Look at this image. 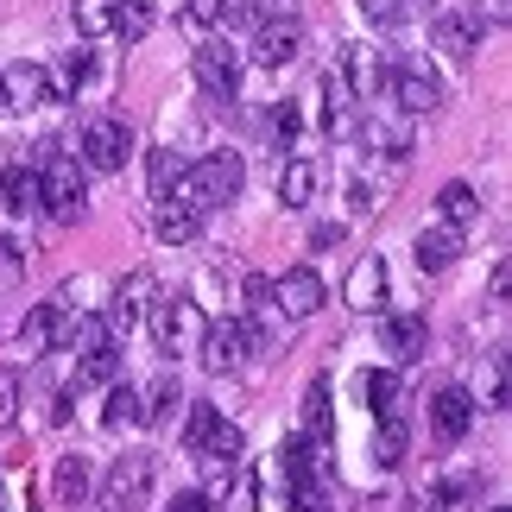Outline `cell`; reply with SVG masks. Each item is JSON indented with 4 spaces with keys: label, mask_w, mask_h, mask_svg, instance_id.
<instances>
[{
    "label": "cell",
    "mask_w": 512,
    "mask_h": 512,
    "mask_svg": "<svg viewBox=\"0 0 512 512\" xmlns=\"http://www.w3.org/2000/svg\"><path fill=\"white\" fill-rule=\"evenodd\" d=\"M13 418H19V373L0 367V430H13Z\"/></svg>",
    "instance_id": "ee69618b"
},
{
    "label": "cell",
    "mask_w": 512,
    "mask_h": 512,
    "mask_svg": "<svg viewBox=\"0 0 512 512\" xmlns=\"http://www.w3.org/2000/svg\"><path fill=\"white\" fill-rule=\"evenodd\" d=\"M310 196H317V165H310V159H285L279 165V203L285 209H310Z\"/></svg>",
    "instance_id": "d4e9b609"
},
{
    "label": "cell",
    "mask_w": 512,
    "mask_h": 512,
    "mask_svg": "<svg viewBox=\"0 0 512 512\" xmlns=\"http://www.w3.org/2000/svg\"><path fill=\"white\" fill-rule=\"evenodd\" d=\"M310 247H317V253L342 247V222H317V228H310Z\"/></svg>",
    "instance_id": "c3c4849f"
},
{
    "label": "cell",
    "mask_w": 512,
    "mask_h": 512,
    "mask_svg": "<svg viewBox=\"0 0 512 512\" xmlns=\"http://www.w3.org/2000/svg\"><path fill=\"white\" fill-rule=\"evenodd\" d=\"M241 449H247V437H241L228 418H215V430L203 437V449H196V462H203L209 481H228L234 468H241Z\"/></svg>",
    "instance_id": "5bb4252c"
},
{
    "label": "cell",
    "mask_w": 512,
    "mask_h": 512,
    "mask_svg": "<svg viewBox=\"0 0 512 512\" xmlns=\"http://www.w3.org/2000/svg\"><path fill=\"white\" fill-rule=\"evenodd\" d=\"M506 285H512V279H506V266H494V310H506Z\"/></svg>",
    "instance_id": "f5cc1de1"
},
{
    "label": "cell",
    "mask_w": 512,
    "mask_h": 512,
    "mask_svg": "<svg viewBox=\"0 0 512 512\" xmlns=\"http://www.w3.org/2000/svg\"><path fill=\"white\" fill-rule=\"evenodd\" d=\"M411 449V430H405V411H392V418H380V437H373V462L380 468H399Z\"/></svg>",
    "instance_id": "4316f807"
},
{
    "label": "cell",
    "mask_w": 512,
    "mask_h": 512,
    "mask_svg": "<svg viewBox=\"0 0 512 512\" xmlns=\"http://www.w3.org/2000/svg\"><path fill=\"white\" fill-rule=\"evenodd\" d=\"M215 26H222V32L260 26V0H222V7H215Z\"/></svg>",
    "instance_id": "ab89813d"
},
{
    "label": "cell",
    "mask_w": 512,
    "mask_h": 512,
    "mask_svg": "<svg viewBox=\"0 0 512 512\" xmlns=\"http://www.w3.org/2000/svg\"><path fill=\"white\" fill-rule=\"evenodd\" d=\"M386 95L399 102V114H437L443 108V83L424 64H399L386 76Z\"/></svg>",
    "instance_id": "8fae6325"
},
{
    "label": "cell",
    "mask_w": 512,
    "mask_h": 512,
    "mask_svg": "<svg viewBox=\"0 0 512 512\" xmlns=\"http://www.w3.org/2000/svg\"><path fill=\"white\" fill-rule=\"evenodd\" d=\"M184 411V392H177V373H165L152 392H140V424H177Z\"/></svg>",
    "instance_id": "484cf974"
},
{
    "label": "cell",
    "mask_w": 512,
    "mask_h": 512,
    "mask_svg": "<svg viewBox=\"0 0 512 512\" xmlns=\"http://www.w3.org/2000/svg\"><path fill=\"white\" fill-rule=\"evenodd\" d=\"M215 418H222V411H215L209 399H190V405H184V449H190V456L203 449V437L215 430Z\"/></svg>",
    "instance_id": "d590c367"
},
{
    "label": "cell",
    "mask_w": 512,
    "mask_h": 512,
    "mask_svg": "<svg viewBox=\"0 0 512 512\" xmlns=\"http://www.w3.org/2000/svg\"><path fill=\"white\" fill-rule=\"evenodd\" d=\"M298 430H304L310 443H329V380H323V373L304 386V424Z\"/></svg>",
    "instance_id": "83f0119b"
},
{
    "label": "cell",
    "mask_w": 512,
    "mask_h": 512,
    "mask_svg": "<svg viewBox=\"0 0 512 512\" xmlns=\"http://www.w3.org/2000/svg\"><path fill=\"white\" fill-rule=\"evenodd\" d=\"M367 405H373V418H392V411H399V373L392 367L367 373Z\"/></svg>",
    "instance_id": "836d02e7"
},
{
    "label": "cell",
    "mask_w": 512,
    "mask_h": 512,
    "mask_svg": "<svg viewBox=\"0 0 512 512\" xmlns=\"http://www.w3.org/2000/svg\"><path fill=\"white\" fill-rule=\"evenodd\" d=\"M51 336H57V304H32L26 323H19V336H13V361H38V354H51Z\"/></svg>",
    "instance_id": "d6986e66"
},
{
    "label": "cell",
    "mask_w": 512,
    "mask_h": 512,
    "mask_svg": "<svg viewBox=\"0 0 512 512\" xmlns=\"http://www.w3.org/2000/svg\"><path fill=\"white\" fill-rule=\"evenodd\" d=\"M367 146H386V159H411V127L405 121H367Z\"/></svg>",
    "instance_id": "d6a6232c"
},
{
    "label": "cell",
    "mask_w": 512,
    "mask_h": 512,
    "mask_svg": "<svg viewBox=\"0 0 512 512\" xmlns=\"http://www.w3.org/2000/svg\"><path fill=\"white\" fill-rule=\"evenodd\" d=\"M361 19L380 26V32H392V26H405V0H361Z\"/></svg>",
    "instance_id": "7bdbcfd3"
},
{
    "label": "cell",
    "mask_w": 512,
    "mask_h": 512,
    "mask_svg": "<svg viewBox=\"0 0 512 512\" xmlns=\"http://www.w3.org/2000/svg\"><path fill=\"white\" fill-rule=\"evenodd\" d=\"M51 102V70L45 64H0V114H32Z\"/></svg>",
    "instance_id": "ba28073f"
},
{
    "label": "cell",
    "mask_w": 512,
    "mask_h": 512,
    "mask_svg": "<svg viewBox=\"0 0 512 512\" xmlns=\"http://www.w3.org/2000/svg\"><path fill=\"white\" fill-rule=\"evenodd\" d=\"M247 184V165H241V152H203L196 165H184V177H177V190L171 196H184L190 209H215V203H234Z\"/></svg>",
    "instance_id": "6da1fadb"
},
{
    "label": "cell",
    "mask_w": 512,
    "mask_h": 512,
    "mask_svg": "<svg viewBox=\"0 0 512 512\" xmlns=\"http://www.w3.org/2000/svg\"><path fill=\"white\" fill-rule=\"evenodd\" d=\"M127 424H140V386L114 380L108 386V405H102V430H127Z\"/></svg>",
    "instance_id": "f1b7e54d"
},
{
    "label": "cell",
    "mask_w": 512,
    "mask_h": 512,
    "mask_svg": "<svg viewBox=\"0 0 512 512\" xmlns=\"http://www.w3.org/2000/svg\"><path fill=\"white\" fill-rule=\"evenodd\" d=\"M13 266H19V247L7 241V234H0V272H13Z\"/></svg>",
    "instance_id": "816d5d0a"
},
{
    "label": "cell",
    "mask_w": 512,
    "mask_h": 512,
    "mask_svg": "<svg viewBox=\"0 0 512 512\" xmlns=\"http://www.w3.org/2000/svg\"><path fill=\"white\" fill-rule=\"evenodd\" d=\"M291 512H336V500H329L323 475H317V481H298V487H291Z\"/></svg>",
    "instance_id": "b9f144b4"
},
{
    "label": "cell",
    "mask_w": 512,
    "mask_h": 512,
    "mask_svg": "<svg viewBox=\"0 0 512 512\" xmlns=\"http://www.w3.org/2000/svg\"><path fill=\"white\" fill-rule=\"evenodd\" d=\"M133 159V127L121 114H95L83 127V171H127Z\"/></svg>",
    "instance_id": "5b68a950"
},
{
    "label": "cell",
    "mask_w": 512,
    "mask_h": 512,
    "mask_svg": "<svg viewBox=\"0 0 512 512\" xmlns=\"http://www.w3.org/2000/svg\"><path fill=\"white\" fill-rule=\"evenodd\" d=\"M196 336H203V310L190 298H159L152 304V342H159V354H190Z\"/></svg>",
    "instance_id": "52a82bcc"
},
{
    "label": "cell",
    "mask_w": 512,
    "mask_h": 512,
    "mask_svg": "<svg viewBox=\"0 0 512 512\" xmlns=\"http://www.w3.org/2000/svg\"><path fill=\"white\" fill-rule=\"evenodd\" d=\"M146 32H152V7H146V0H114V38L140 45Z\"/></svg>",
    "instance_id": "4dcf8cb0"
},
{
    "label": "cell",
    "mask_w": 512,
    "mask_h": 512,
    "mask_svg": "<svg viewBox=\"0 0 512 512\" xmlns=\"http://www.w3.org/2000/svg\"><path fill=\"white\" fill-rule=\"evenodd\" d=\"M114 380H121V342H95V348H83V361H76V392L114 386Z\"/></svg>",
    "instance_id": "44dd1931"
},
{
    "label": "cell",
    "mask_w": 512,
    "mask_h": 512,
    "mask_svg": "<svg viewBox=\"0 0 512 512\" xmlns=\"http://www.w3.org/2000/svg\"><path fill=\"white\" fill-rule=\"evenodd\" d=\"M298 127H304V114L291 108V102H279V108L266 114V133H272V140H291V133H298Z\"/></svg>",
    "instance_id": "f6af8a7d"
},
{
    "label": "cell",
    "mask_w": 512,
    "mask_h": 512,
    "mask_svg": "<svg viewBox=\"0 0 512 512\" xmlns=\"http://www.w3.org/2000/svg\"><path fill=\"white\" fill-rule=\"evenodd\" d=\"M475 405L487 411H506V354H487V373H481V392H468Z\"/></svg>",
    "instance_id": "e575fe53"
},
{
    "label": "cell",
    "mask_w": 512,
    "mask_h": 512,
    "mask_svg": "<svg viewBox=\"0 0 512 512\" xmlns=\"http://www.w3.org/2000/svg\"><path fill=\"white\" fill-rule=\"evenodd\" d=\"M487 512H512V506H487Z\"/></svg>",
    "instance_id": "db71d44e"
},
{
    "label": "cell",
    "mask_w": 512,
    "mask_h": 512,
    "mask_svg": "<svg viewBox=\"0 0 512 512\" xmlns=\"http://www.w3.org/2000/svg\"><path fill=\"white\" fill-rule=\"evenodd\" d=\"M190 70H196V89L215 95V102H234V89H241V70H247V57L228 45V38H203L190 57Z\"/></svg>",
    "instance_id": "277c9868"
},
{
    "label": "cell",
    "mask_w": 512,
    "mask_h": 512,
    "mask_svg": "<svg viewBox=\"0 0 512 512\" xmlns=\"http://www.w3.org/2000/svg\"><path fill=\"white\" fill-rule=\"evenodd\" d=\"M38 209H45L57 228L83 222V209H89L83 165H76V159H45V165H38Z\"/></svg>",
    "instance_id": "7a4b0ae2"
},
{
    "label": "cell",
    "mask_w": 512,
    "mask_h": 512,
    "mask_svg": "<svg viewBox=\"0 0 512 512\" xmlns=\"http://www.w3.org/2000/svg\"><path fill=\"white\" fill-rule=\"evenodd\" d=\"M386 76H392V57L380 45H348L342 51V89L354 95V102H380Z\"/></svg>",
    "instance_id": "9c48e42d"
},
{
    "label": "cell",
    "mask_w": 512,
    "mask_h": 512,
    "mask_svg": "<svg viewBox=\"0 0 512 512\" xmlns=\"http://www.w3.org/2000/svg\"><path fill=\"white\" fill-rule=\"evenodd\" d=\"M196 354H203V367L209 373H234L247 361V329L241 317H228V323H203V336H196Z\"/></svg>",
    "instance_id": "7c38bea8"
},
{
    "label": "cell",
    "mask_w": 512,
    "mask_h": 512,
    "mask_svg": "<svg viewBox=\"0 0 512 512\" xmlns=\"http://www.w3.org/2000/svg\"><path fill=\"white\" fill-rule=\"evenodd\" d=\"M83 76H89V51H70L64 64H57V76H51V102L76 95V89H83Z\"/></svg>",
    "instance_id": "8d00e7d4"
},
{
    "label": "cell",
    "mask_w": 512,
    "mask_h": 512,
    "mask_svg": "<svg viewBox=\"0 0 512 512\" xmlns=\"http://www.w3.org/2000/svg\"><path fill=\"white\" fill-rule=\"evenodd\" d=\"M323 279H317V266H291V272H279L272 279V310H285L291 323H304V317H317L323 310Z\"/></svg>",
    "instance_id": "30bf717a"
},
{
    "label": "cell",
    "mask_w": 512,
    "mask_h": 512,
    "mask_svg": "<svg viewBox=\"0 0 512 512\" xmlns=\"http://www.w3.org/2000/svg\"><path fill=\"white\" fill-rule=\"evenodd\" d=\"M0 209H7V215H32L38 209V171L32 165H7V171H0Z\"/></svg>",
    "instance_id": "603a6c76"
},
{
    "label": "cell",
    "mask_w": 512,
    "mask_h": 512,
    "mask_svg": "<svg viewBox=\"0 0 512 512\" xmlns=\"http://www.w3.org/2000/svg\"><path fill=\"white\" fill-rule=\"evenodd\" d=\"M215 7H222V0H184V26L190 32H209L215 26Z\"/></svg>",
    "instance_id": "bcb514c9"
},
{
    "label": "cell",
    "mask_w": 512,
    "mask_h": 512,
    "mask_svg": "<svg viewBox=\"0 0 512 512\" xmlns=\"http://www.w3.org/2000/svg\"><path fill=\"white\" fill-rule=\"evenodd\" d=\"M411 512H424V506H411Z\"/></svg>",
    "instance_id": "11a10c76"
},
{
    "label": "cell",
    "mask_w": 512,
    "mask_h": 512,
    "mask_svg": "<svg viewBox=\"0 0 512 512\" xmlns=\"http://www.w3.org/2000/svg\"><path fill=\"white\" fill-rule=\"evenodd\" d=\"M247 310H272V279H266V272L247 279Z\"/></svg>",
    "instance_id": "7dc6e473"
},
{
    "label": "cell",
    "mask_w": 512,
    "mask_h": 512,
    "mask_svg": "<svg viewBox=\"0 0 512 512\" xmlns=\"http://www.w3.org/2000/svg\"><path fill=\"white\" fill-rule=\"evenodd\" d=\"M342 298H348V310H361V317L380 310V298H386V260H380V253H361V260H354Z\"/></svg>",
    "instance_id": "2e32d148"
},
{
    "label": "cell",
    "mask_w": 512,
    "mask_h": 512,
    "mask_svg": "<svg viewBox=\"0 0 512 512\" xmlns=\"http://www.w3.org/2000/svg\"><path fill=\"white\" fill-rule=\"evenodd\" d=\"M437 222L443 228H475L481 222V196L468 190V184H443L437 190Z\"/></svg>",
    "instance_id": "cb8c5ba5"
},
{
    "label": "cell",
    "mask_w": 512,
    "mask_h": 512,
    "mask_svg": "<svg viewBox=\"0 0 512 512\" xmlns=\"http://www.w3.org/2000/svg\"><path fill=\"white\" fill-rule=\"evenodd\" d=\"M165 512H209V494H196V487H190V494H177Z\"/></svg>",
    "instance_id": "681fc988"
},
{
    "label": "cell",
    "mask_w": 512,
    "mask_h": 512,
    "mask_svg": "<svg viewBox=\"0 0 512 512\" xmlns=\"http://www.w3.org/2000/svg\"><path fill=\"white\" fill-rule=\"evenodd\" d=\"M70 26L83 38H108L114 32V0H70Z\"/></svg>",
    "instance_id": "f546056e"
},
{
    "label": "cell",
    "mask_w": 512,
    "mask_h": 512,
    "mask_svg": "<svg viewBox=\"0 0 512 512\" xmlns=\"http://www.w3.org/2000/svg\"><path fill=\"white\" fill-rule=\"evenodd\" d=\"M380 342H386L392 361H418L424 342H430V323L418 317V310H392V317L380 323Z\"/></svg>",
    "instance_id": "e0dca14e"
},
{
    "label": "cell",
    "mask_w": 512,
    "mask_h": 512,
    "mask_svg": "<svg viewBox=\"0 0 512 512\" xmlns=\"http://www.w3.org/2000/svg\"><path fill=\"white\" fill-rule=\"evenodd\" d=\"M152 234H159L165 247H184V241H196V234H203V209H190V203H177V196H165L159 215H152Z\"/></svg>",
    "instance_id": "ffe728a7"
},
{
    "label": "cell",
    "mask_w": 512,
    "mask_h": 512,
    "mask_svg": "<svg viewBox=\"0 0 512 512\" xmlns=\"http://www.w3.org/2000/svg\"><path fill=\"white\" fill-rule=\"evenodd\" d=\"M83 494H89V462L83 456H57V500L83 506Z\"/></svg>",
    "instance_id": "1f68e13d"
},
{
    "label": "cell",
    "mask_w": 512,
    "mask_h": 512,
    "mask_svg": "<svg viewBox=\"0 0 512 512\" xmlns=\"http://www.w3.org/2000/svg\"><path fill=\"white\" fill-rule=\"evenodd\" d=\"M430 32H437V45L456 57V64H468V57H475V45H481V7H475V13L443 7L437 19H430Z\"/></svg>",
    "instance_id": "9a60e30c"
},
{
    "label": "cell",
    "mask_w": 512,
    "mask_h": 512,
    "mask_svg": "<svg viewBox=\"0 0 512 512\" xmlns=\"http://www.w3.org/2000/svg\"><path fill=\"white\" fill-rule=\"evenodd\" d=\"M152 481H159V462H152L146 449H127V456L102 475V512H146L152 506Z\"/></svg>",
    "instance_id": "3957f363"
},
{
    "label": "cell",
    "mask_w": 512,
    "mask_h": 512,
    "mask_svg": "<svg viewBox=\"0 0 512 512\" xmlns=\"http://www.w3.org/2000/svg\"><path fill=\"white\" fill-rule=\"evenodd\" d=\"M222 512H260V481H253V468H247V462L234 468V494L222 500Z\"/></svg>",
    "instance_id": "60d3db41"
},
{
    "label": "cell",
    "mask_w": 512,
    "mask_h": 512,
    "mask_svg": "<svg viewBox=\"0 0 512 512\" xmlns=\"http://www.w3.org/2000/svg\"><path fill=\"white\" fill-rule=\"evenodd\" d=\"M475 411H481V405L468 399L462 386H443L437 399H430V430H437L443 443H462L468 430H475Z\"/></svg>",
    "instance_id": "4fadbf2b"
},
{
    "label": "cell",
    "mask_w": 512,
    "mask_h": 512,
    "mask_svg": "<svg viewBox=\"0 0 512 512\" xmlns=\"http://www.w3.org/2000/svg\"><path fill=\"white\" fill-rule=\"evenodd\" d=\"M411 253H418V272H449L462 260V228H443V222H430L418 228V241H411Z\"/></svg>",
    "instance_id": "ac0fdd59"
},
{
    "label": "cell",
    "mask_w": 512,
    "mask_h": 512,
    "mask_svg": "<svg viewBox=\"0 0 512 512\" xmlns=\"http://www.w3.org/2000/svg\"><path fill=\"white\" fill-rule=\"evenodd\" d=\"M468 500H481V475H443V481H430L424 487V512H456V506H468Z\"/></svg>",
    "instance_id": "7402d4cb"
},
{
    "label": "cell",
    "mask_w": 512,
    "mask_h": 512,
    "mask_svg": "<svg viewBox=\"0 0 512 512\" xmlns=\"http://www.w3.org/2000/svg\"><path fill=\"white\" fill-rule=\"evenodd\" d=\"M298 51H304V26L285 13V19H260V26H253V45L241 57L260 64V70H285V64H298Z\"/></svg>",
    "instance_id": "8992f818"
},
{
    "label": "cell",
    "mask_w": 512,
    "mask_h": 512,
    "mask_svg": "<svg viewBox=\"0 0 512 512\" xmlns=\"http://www.w3.org/2000/svg\"><path fill=\"white\" fill-rule=\"evenodd\" d=\"M0 512H38L32 506V475H19V468L0 475Z\"/></svg>",
    "instance_id": "74e56055"
},
{
    "label": "cell",
    "mask_w": 512,
    "mask_h": 512,
    "mask_svg": "<svg viewBox=\"0 0 512 512\" xmlns=\"http://www.w3.org/2000/svg\"><path fill=\"white\" fill-rule=\"evenodd\" d=\"M70 405H76V386H64V392L51 399V424H70Z\"/></svg>",
    "instance_id": "f907efd6"
},
{
    "label": "cell",
    "mask_w": 512,
    "mask_h": 512,
    "mask_svg": "<svg viewBox=\"0 0 512 512\" xmlns=\"http://www.w3.org/2000/svg\"><path fill=\"white\" fill-rule=\"evenodd\" d=\"M177 177H184V159L177 152H152V203H165L177 190Z\"/></svg>",
    "instance_id": "f35d334b"
}]
</instances>
